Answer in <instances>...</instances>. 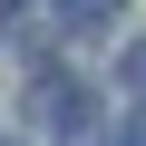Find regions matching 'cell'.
<instances>
[{
	"instance_id": "obj_1",
	"label": "cell",
	"mask_w": 146,
	"mask_h": 146,
	"mask_svg": "<svg viewBox=\"0 0 146 146\" xmlns=\"http://www.w3.org/2000/svg\"><path fill=\"white\" fill-rule=\"evenodd\" d=\"M68 29H78V39L88 29H117V0H68Z\"/></svg>"
},
{
	"instance_id": "obj_2",
	"label": "cell",
	"mask_w": 146,
	"mask_h": 146,
	"mask_svg": "<svg viewBox=\"0 0 146 146\" xmlns=\"http://www.w3.org/2000/svg\"><path fill=\"white\" fill-rule=\"evenodd\" d=\"M127 88H146V39H127Z\"/></svg>"
},
{
	"instance_id": "obj_3",
	"label": "cell",
	"mask_w": 146,
	"mask_h": 146,
	"mask_svg": "<svg viewBox=\"0 0 146 146\" xmlns=\"http://www.w3.org/2000/svg\"><path fill=\"white\" fill-rule=\"evenodd\" d=\"M0 146H20V136H0Z\"/></svg>"
}]
</instances>
